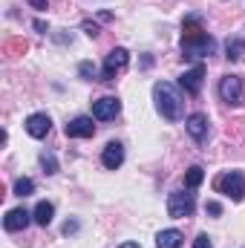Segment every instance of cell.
I'll return each mask as SVG.
<instances>
[{
    "label": "cell",
    "mask_w": 245,
    "mask_h": 248,
    "mask_svg": "<svg viewBox=\"0 0 245 248\" xmlns=\"http://www.w3.org/2000/svg\"><path fill=\"white\" fill-rule=\"evenodd\" d=\"M156 248H182V234H179L176 228L159 231V237H156Z\"/></svg>",
    "instance_id": "14"
},
{
    "label": "cell",
    "mask_w": 245,
    "mask_h": 248,
    "mask_svg": "<svg viewBox=\"0 0 245 248\" xmlns=\"http://www.w3.org/2000/svg\"><path fill=\"white\" fill-rule=\"evenodd\" d=\"M119 113H122V101L116 95H104V98L92 101V119H98V122H110Z\"/></svg>",
    "instance_id": "7"
},
{
    "label": "cell",
    "mask_w": 245,
    "mask_h": 248,
    "mask_svg": "<svg viewBox=\"0 0 245 248\" xmlns=\"http://www.w3.org/2000/svg\"><path fill=\"white\" fill-rule=\"evenodd\" d=\"M184 130L190 133V139L193 141H205L208 139V116H202V113H193V116H187L184 119Z\"/></svg>",
    "instance_id": "10"
},
{
    "label": "cell",
    "mask_w": 245,
    "mask_h": 248,
    "mask_svg": "<svg viewBox=\"0 0 245 248\" xmlns=\"http://www.w3.org/2000/svg\"><path fill=\"white\" fill-rule=\"evenodd\" d=\"M202 182H205V170H202L199 165H193V168H187V173H184V185H187L190 190H193V187H199Z\"/></svg>",
    "instance_id": "17"
},
{
    "label": "cell",
    "mask_w": 245,
    "mask_h": 248,
    "mask_svg": "<svg viewBox=\"0 0 245 248\" xmlns=\"http://www.w3.org/2000/svg\"><path fill=\"white\" fill-rule=\"evenodd\" d=\"M52 217H55V208H52V202H38V208H35V214H32V219L38 222V225H49L52 222Z\"/></svg>",
    "instance_id": "15"
},
{
    "label": "cell",
    "mask_w": 245,
    "mask_h": 248,
    "mask_svg": "<svg viewBox=\"0 0 245 248\" xmlns=\"http://www.w3.org/2000/svg\"><path fill=\"white\" fill-rule=\"evenodd\" d=\"M202 81H205V66H202V63H196L193 69H187L182 78H179V87H182L187 95H199Z\"/></svg>",
    "instance_id": "8"
},
{
    "label": "cell",
    "mask_w": 245,
    "mask_h": 248,
    "mask_svg": "<svg viewBox=\"0 0 245 248\" xmlns=\"http://www.w3.org/2000/svg\"><path fill=\"white\" fill-rule=\"evenodd\" d=\"M41 165H44V170H46V173H58V162H55V156L44 153V156H41Z\"/></svg>",
    "instance_id": "19"
},
{
    "label": "cell",
    "mask_w": 245,
    "mask_h": 248,
    "mask_svg": "<svg viewBox=\"0 0 245 248\" xmlns=\"http://www.w3.org/2000/svg\"><path fill=\"white\" fill-rule=\"evenodd\" d=\"M15 193H17V196H29V193H35V182L26 179V176L17 179V182H15Z\"/></svg>",
    "instance_id": "18"
},
{
    "label": "cell",
    "mask_w": 245,
    "mask_h": 248,
    "mask_svg": "<svg viewBox=\"0 0 245 248\" xmlns=\"http://www.w3.org/2000/svg\"><path fill=\"white\" fill-rule=\"evenodd\" d=\"M184 35H182V52L184 58H205V55H214V49H216V44H214V38L199 26V17L196 15H190V17H184Z\"/></svg>",
    "instance_id": "1"
},
{
    "label": "cell",
    "mask_w": 245,
    "mask_h": 248,
    "mask_svg": "<svg viewBox=\"0 0 245 248\" xmlns=\"http://www.w3.org/2000/svg\"><path fill=\"white\" fill-rule=\"evenodd\" d=\"M26 3H29L32 9H46V6H49V0H26Z\"/></svg>",
    "instance_id": "24"
},
{
    "label": "cell",
    "mask_w": 245,
    "mask_h": 248,
    "mask_svg": "<svg viewBox=\"0 0 245 248\" xmlns=\"http://www.w3.org/2000/svg\"><path fill=\"white\" fill-rule=\"evenodd\" d=\"M66 136L69 139H92L95 136V124H92L90 116H78V119H72L66 124Z\"/></svg>",
    "instance_id": "9"
},
{
    "label": "cell",
    "mask_w": 245,
    "mask_h": 248,
    "mask_svg": "<svg viewBox=\"0 0 245 248\" xmlns=\"http://www.w3.org/2000/svg\"><path fill=\"white\" fill-rule=\"evenodd\" d=\"M29 217H32V214H29L26 208H12V211L3 217V228H6V231H23V228L29 225Z\"/></svg>",
    "instance_id": "13"
},
{
    "label": "cell",
    "mask_w": 245,
    "mask_h": 248,
    "mask_svg": "<svg viewBox=\"0 0 245 248\" xmlns=\"http://www.w3.org/2000/svg\"><path fill=\"white\" fill-rule=\"evenodd\" d=\"M193 248H214L211 246V237H208V234H199V237L193 240Z\"/></svg>",
    "instance_id": "21"
},
{
    "label": "cell",
    "mask_w": 245,
    "mask_h": 248,
    "mask_svg": "<svg viewBox=\"0 0 245 248\" xmlns=\"http://www.w3.org/2000/svg\"><path fill=\"white\" fill-rule=\"evenodd\" d=\"M205 211H208V214H214V217H219V214H222L219 202H208V205H205Z\"/></svg>",
    "instance_id": "23"
},
{
    "label": "cell",
    "mask_w": 245,
    "mask_h": 248,
    "mask_svg": "<svg viewBox=\"0 0 245 248\" xmlns=\"http://www.w3.org/2000/svg\"><path fill=\"white\" fill-rule=\"evenodd\" d=\"M49 130H52V122H49L46 113H32V116L26 119V133H29L32 139H46Z\"/></svg>",
    "instance_id": "11"
},
{
    "label": "cell",
    "mask_w": 245,
    "mask_h": 248,
    "mask_svg": "<svg viewBox=\"0 0 245 248\" xmlns=\"http://www.w3.org/2000/svg\"><path fill=\"white\" fill-rule=\"evenodd\" d=\"M225 58H228V61H243L245 58V44L240 38H228V44H225Z\"/></svg>",
    "instance_id": "16"
},
{
    "label": "cell",
    "mask_w": 245,
    "mask_h": 248,
    "mask_svg": "<svg viewBox=\"0 0 245 248\" xmlns=\"http://www.w3.org/2000/svg\"><path fill=\"white\" fill-rule=\"evenodd\" d=\"M119 248H141V246H138V243H122Z\"/></svg>",
    "instance_id": "25"
},
{
    "label": "cell",
    "mask_w": 245,
    "mask_h": 248,
    "mask_svg": "<svg viewBox=\"0 0 245 248\" xmlns=\"http://www.w3.org/2000/svg\"><path fill=\"white\" fill-rule=\"evenodd\" d=\"M153 98H156V110H159L168 122H179L184 116V101H182V95L176 93L173 84H168V81L153 84Z\"/></svg>",
    "instance_id": "2"
},
{
    "label": "cell",
    "mask_w": 245,
    "mask_h": 248,
    "mask_svg": "<svg viewBox=\"0 0 245 248\" xmlns=\"http://www.w3.org/2000/svg\"><path fill=\"white\" fill-rule=\"evenodd\" d=\"M243 78L240 75H225L222 81H219V98L222 101H228V104H240L243 101Z\"/></svg>",
    "instance_id": "6"
},
{
    "label": "cell",
    "mask_w": 245,
    "mask_h": 248,
    "mask_svg": "<svg viewBox=\"0 0 245 248\" xmlns=\"http://www.w3.org/2000/svg\"><path fill=\"white\" fill-rule=\"evenodd\" d=\"M78 72H81V78H87V81H92V78L98 75V69H95V66H92L90 61L81 63V66H78Z\"/></svg>",
    "instance_id": "20"
},
{
    "label": "cell",
    "mask_w": 245,
    "mask_h": 248,
    "mask_svg": "<svg viewBox=\"0 0 245 248\" xmlns=\"http://www.w3.org/2000/svg\"><path fill=\"white\" fill-rule=\"evenodd\" d=\"M216 190L219 193H225V196H231L234 202H243L245 196V176L240 170H228V173H222L219 179H216Z\"/></svg>",
    "instance_id": "3"
},
{
    "label": "cell",
    "mask_w": 245,
    "mask_h": 248,
    "mask_svg": "<svg viewBox=\"0 0 245 248\" xmlns=\"http://www.w3.org/2000/svg\"><path fill=\"white\" fill-rule=\"evenodd\" d=\"M127 63H130V52H127L124 46H116V49L107 55V61H104L101 81H110V78H116L119 72H124V69H127Z\"/></svg>",
    "instance_id": "5"
},
{
    "label": "cell",
    "mask_w": 245,
    "mask_h": 248,
    "mask_svg": "<svg viewBox=\"0 0 245 248\" xmlns=\"http://www.w3.org/2000/svg\"><path fill=\"white\" fill-rule=\"evenodd\" d=\"M193 208H196V199H193V193H187V190H173V193L168 196V214H170L173 219L190 217Z\"/></svg>",
    "instance_id": "4"
},
{
    "label": "cell",
    "mask_w": 245,
    "mask_h": 248,
    "mask_svg": "<svg viewBox=\"0 0 245 248\" xmlns=\"http://www.w3.org/2000/svg\"><path fill=\"white\" fill-rule=\"evenodd\" d=\"M101 165L107 168V170H119L124 165V147L119 141H110L107 147H104V153H101Z\"/></svg>",
    "instance_id": "12"
},
{
    "label": "cell",
    "mask_w": 245,
    "mask_h": 248,
    "mask_svg": "<svg viewBox=\"0 0 245 248\" xmlns=\"http://www.w3.org/2000/svg\"><path fill=\"white\" fill-rule=\"evenodd\" d=\"M84 32H87L90 38H98V23H92V20H84Z\"/></svg>",
    "instance_id": "22"
}]
</instances>
